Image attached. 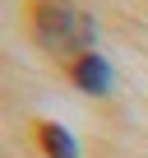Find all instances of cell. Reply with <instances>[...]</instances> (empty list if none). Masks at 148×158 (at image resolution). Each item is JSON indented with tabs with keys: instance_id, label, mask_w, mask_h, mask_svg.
I'll use <instances>...</instances> for the list:
<instances>
[{
	"instance_id": "obj_1",
	"label": "cell",
	"mask_w": 148,
	"mask_h": 158,
	"mask_svg": "<svg viewBox=\"0 0 148 158\" xmlns=\"http://www.w3.org/2000/svg\"><path fill=\"white\" fill-rule=\"evenodd\" d=\"M33 33H37V42H42L51 56H60L65 65L93 56V42H97V23H93L84 10L65 5V0H37V5H33Z\"/></svg>"
},
{
	"instance_id": "obj_2",
	"label": "cell",
	"mask_w": 148,
	"mask_h": 158,
	"mask_svg": "<svg viewBox=\"0 0 148 158\" xmlns=\"http://www.w3.org/2000/svg\"><path fill=\"white\" fill-rule=\"evenodd\" d=\"M69 79H74L84 93L102 98V93L111 89V65H107L102 56H84V60H74V65H69Z\"/></svg>"
},
{
	"instance_id": "obj_3",
	"label": "cell",
	"mask_w": 148,
	"mask_h": 158,
	"mask_svg": "<svg viewBox=\"0 0 148 158\" xmlns=\"http://www.w3.org/2000/svg\"><path fill=\"white\" fill-rule=\"evenodd\" d=\"M37 144L46 149V158H79V144H74V135L56 121H42L37 126Z\"/></svg>"
}]
</instances>
